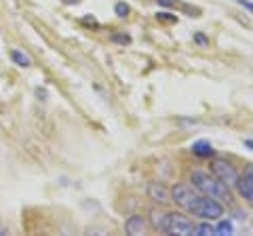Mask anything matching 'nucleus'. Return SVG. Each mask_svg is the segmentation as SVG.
I'll list each match as a JSON object with an SVG mask.
<instances>
[{
  "label": "nucleus",
  "instance_id": "11",
  "mask_svg": "<svg viewBox=\"0 0 253 236\" xmlns=\"http://www.w3.org/2000/svg\"><path fill=\"white\" fill-rule=\"evenodd\" d=\"M11 59H13L17 66H21V68H28V66L32 64L28 55H26V53H21V51H17V49H13V51H11Z\"/></svg>",
  "mask_w": 253,
  "mask_h": 236
},
{
  "label": "nucleus",
  "instance_id": "18",
  "mask_svg": "<svg viewBox=\"0 0 253 236\" xmlns=\"http://www.w3.org/2000/svg\"><path fill=\"white\" fill-rule=\"evenodd\" d=\"M243 144H245V148H249V150H253V139H245Z\"/></svg>",
  "mask_w": 253,
  "mask_h": 236
},
{
  "label": "nucleus",
  "instance_id": "10",
  "mask_svg": "<svg viewBox=\"0 0 253 236\" xmlns=\"http://www.w3.org/2000/svg\"><path fill=\"white\" fill-rule=\"evenodd\" d=\"M192 152H194L196 156H203V158H211V156L215 154L213 146L209 144V141H205V139L194 141V144H192Z\"/></svg>",
  "mask_w": 253,
  "mask_h": 236
},
{
  "label": "nucleus",
  "instance_id": "6",
  "mask_svg": "<svg viewBox=\"0 0 253 236\" xmlns=\"http://www.w3.org/2000/svg\"><path fill=\"white\" fill-rule=\"evenodd\" d=\"M236 190H239V194L243 196L245 200L253 204V164L243 173V175H239V182H236Z\"/></svg>",
  "mask_w": 253,
  "mask_h": 236
},
{
  "label": "nucleus",
  "instance_id": "3",
  "mask_svg": "<svg viewBox=\"0 0 253 236\" xmlns=\"http://www.w3.org/2000/svg\"><path fill=\"white\" fill-rule=\"evenodd\" d=\"M192 213L196 217L205 219V222H213V219H219L221 215H224V204H221V200L213 198V196H205L203 194Z\"/></svg>",
  "mask_w": 253,
  "mask_h": 236
},
{
  "label": "nucleus",
  "instance_id": "5",
  "mask_svg": "<svg viewBox=\"0 0 253 236\" xmlns=\"http://www.w3.org/2000/svg\"><path fill=\"white\" fill-rule=\"evenodd\" d=\"M167 232L177 234V236H192L194 234V224L190 222L184 213H169Z\"/></svg>",
  "mask_w": 253,
  "mask_h": 236
},
{
  "label": "nucleus",
  "instance_id": "14",
  "mask_svg": "<svg viewBox=\"0 0 253 236\" xmlns=\"http://www.w3.org/2000/svg\"><path fill=\"white\" fill-rule=\"evenodd\" d=\"M114 11H116L118 17H126V15H129V6H126L125 2H118V4L114 6Z\"/></svg>",
  "mask_w": 253,
  "mask_h": 236
},
{
  "label": "nucleus",
  "instance_id": "2",
  "mask_svg": "<svg viewBox=\"0 0 253 236\" xmlns=\"http://www.w3.org/2000/svg\"><path fill=\"white\" fill-rule=\"evenodd\" d=\"M201 192L196 190L194 186H186V184H177L173 186L171 190V202H175L177 207H181L184 211H188V213H192L194 207L199 204L201 200Z\"/></svg>",
  "mask_w": 253,
  "mask_h": 236
},
{
  "label": "nucleus",
  "instance_id": "15",
  "mask_svg": "<svg viewBox=\"0 0 253 236\" xmlns=\"http://www.w3.org/2000/svg\"><path fill=\"white\" fill-rule=\"evenodd\" d=\"M112 40L123 42V44H129V42H131V38L126 36V34H114V36H112Z\"/></svg>",
  "mask_w": 253,
  "mask_h": 236
},
{
  "label": "nucleus",
  "instance_id": "9",
  "mask_svg": "<svg viewBox=\"0 0 253 236\" xmlns=\"http://www.w3.org/2000/svg\"><path fill=\"white\" fill-rule=\"evenodd\" d=\"M150 222H152V228L156 232H167V222H169V213L163 209L154 207L150 211Z\"/></svg>",
  "mask_w": 253,
  "mask_h": 236
},
{
  "label": "nucleus",
  "instance_id": "8",
  "mask_svg": "<svg viewBox=\"0 0 253 236\" xmlns=\"http://www.w3.org/2000/svg\"><path fill=\"white\" fill-rule=\"evenodd\" d=\"M146 217H141V215H133L126 219V224H125V230L126 234H131V236H141V234H146Z\"/></svg>",
  "mask_w": 253,
  "mask_h": 236
},
{
  "label": "nucleus",
  "instance_id": "1",
  "mask_svg": "<svg viewBox=\"0 0 253 236\" xmlns=\"http://www.w3.org/2000/svg\"><path fill=\"white\" fill-rule=\"evenodd\" d=\"M190 182H192L196 190H199L201 194H205V196H213V198L224 200V202L230 200V188H226L224 184L219 182V179L207 175V173L192 171V175H190Z\"/></svg>",
  "mask_w": 253,
  "mask_h": 236
},
{
  "label": "nucleus",
  "instance_id": "16",
  "mask_svg": "<svg viewBox=\"0 0 253 236\" xmlns=\"http://www.w3.org/2000/svg\"><path fill=\"white\" fill-rule=\"evenodd\" d=\"M236 2H239V4H243L245 9H247V11H251V13H253V2H247V0H236Z\"/></svg>",
  "mask_w": 253,
  "mask_h": 236
},
{
  "label": "nucleus",
  "instance_id": "13",
  "mask_svg": "<svg viewBox=\"0 0 253 236\" xmlns=\"http://www.w3.org/2000/svg\"><path fill=\"white\" fill-rule=\"evenodd\" d=\"M194 234H199V236L215 234V226H211L209 222H207V224H201V226H194Z\"/></svg>",
  "mask_w": 253,
  "mask_h": 236
},
{
  "label": "nucleus",
  "instance_id": "17",
  "mask_svg": "<svg viewBox=\"0 0 253 236\" xmlns=\"http://www.w3.org/2000/svg\"><path fill=\"white\" fill-rule=\"evenodd\" d=\"M194 40H196V42H201V44H207V38H205L203 34H196V36H194Z\"/></svg>",
  "mask_w": 253,
  "mask_h": 236
},
{
  "label": "nucleus",
  "instance_id": "7",
  "mask_svg": "<svg viewBox=\"0 0 253 236\" xmlns=\"http://www.w3.org/2000/svg\"><path fill=\"white\" fill-rule=\"evenodd\" d=\"M148 198L156 204H167V202H171V190H167V188L158 182H150L148 184Z\"/></svg>",
  "mask_w": 253,
  "mask_h": 236
},
{
  "label": "nucleus",
  "instance_id": "4",
  "mask_svg": "<svg viewBox=\"0 0 253 236\" xmlns=\"http://www.w3.org/2000/svg\"><path fill=\"white\" fill-rule=\"evenodd\" d=\"M211 171H213V177L219 179L226 188H236V182H239V171H236V167L232 162H228L226 158H213Z\"/></svg>",
  "mask_w": 253,
  "mask_h": 236
},
{
  "label": "nucleus",
  "instance_id": "12",
  "mask_svg": "<svg viewBox=\"0 0 253 236\" xmlns=\"http://www.w3.org/2000/svg\"><path fill=\"white\" fill-rule=\"evenodd\" d=\"M232 232H234V226H232V222H228V219H224V222H219L215 226L217 236H226V234H232Z\"/></svg>",
  "mask_w": 253,
  "mask_h": 236
}]
</instances>
